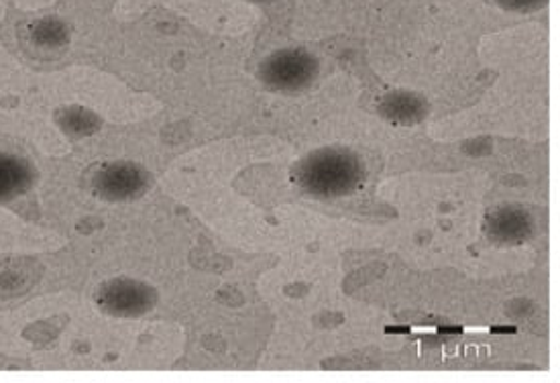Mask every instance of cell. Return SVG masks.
<instances>
[{"label": "cell", "instance_id": "obj_9", "mask_svg": "<svg viewBox=\"0 0 560 383\" xmlns=\"http://www.w3.org/2000/svg\"><path fill=\"white\" fill-rule=\"evenodd\" d=\"M546 0H500V4L510 9V11H517V13H530L536 11L545 4Z\"/></svg>", "mask_w": 560, "mask_h": 383}, {"label": "cell", "instance_id": "obj_3", "mask_svg": "<svg viewBox=\"0 0 560 383\" xmlns=\"http://www.w3.org/2000/svg\"><path fill=\"white\" fill-rule=\"evenodd\" d=\"M148 184V172L135 163H106L94 177V190L106 200L137 198Z\"/></svg>", "mask_w": 560, "mask_h": 383}, {"label": "cell", "instance_id": "obj_5", "mask_svg": "<svg viewBox=\"0 0 560 383\" xmlns=\"http://www.w3.org/2000/svg\"><path fill=\"white\" fill-rule=\"evenodd\" d=\"M532 219L526 210L505 207L487 219V235L498 245H520L532 235Z\"/></svg>", "mask_w": 560, "mask_h": 383}, {"label": "cell", "instance_id": "obj_2", "mask_svg": "<svg viewBox=\"0 0 560 383\" xmlns=\"http://www.w3.org/2000/svg\"><path fill=\"white\" fill-rule=\"evenodd\" d=\"M318 72V63L302 49L278 51L264 61L261 80L273 90H302L308 86Z\"/></svg>", "mask_w": 560, "mask_h": 383}, {"label": "cell", "instance_id": "obj_1", "mask_svg": "<svg viewBox=\"0 0 560 383\" xmlns=\"http://www.w3.org/2000/svg\"><path fill=\"white\" fill-rule=\"evenodd\" d=\"M295 177L304 190L318 198L353 194L365 179V165L347 149H320L300 163Z\"/></svg>", "mask_w": 560, "mask_h": 383}, {"label": "cell", "instance_id": "obj_6", "mask_svg": "<svg viewBox=\"0 0 560 383\" xmlns=\"http://www.w3.org/2000/svg\"><path fill=\"white\" fill-rule=\"evenodd\" d=\"M33 184L30 162L0 151V202L27 192Z\"/></svg>", "mask_w": 560, "mask_h": 383}, {"label": "cell", "instance_id": "obj_7", "mask_svg": "<svg viewBox=\"0 0 560 383\" xmlns=\"http://www.w3.org/2000/svg\"><path fill=\"white\" fill-rule=\"evenodd\" d=\"M382 111H384L385 117L401 120V123H413V120L422 118L424 104L420 103L418 98H413V96H408V94H396V96H389L385 101Z\"/></svg>", "mask_w": 560, "mask_h": 383}, {"label": "cell", "instance_id": "obj_8", "mask_svg": "<svg viewBox=\"0 0 560 383\" xmlns=\"http://www.w3.org/2000/svg\"><path fill=\"white\" fill-rule=\"evenodd\" d=\"M35 39L44 47H58L66 42V31L56 21H44L35 27Z\"/></svg>", "mask_w": 560, "mask_h": 383}, {"label": "cell", "instance_id": "obj_4", "mask_svg": "<svg viewBox=\"0 0 560 383\" xmlns=\"http://www.w3.org/2000/svg\"><path fill=\"white\" fill-rule=\"evenodd\" d=\"M155 302L153 290L139 281H108L98 292V304L117 316H139Z\"/></svg>", "mask_w": 560, "mask_h": 383}]
</instances>
